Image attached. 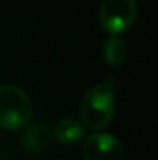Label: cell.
<instances>
[{
  "instance_id": "cell-1",
  "label": "cell",
  "mask_w": 158,
  "mask_h": 160,
  "mask_svg": "<svg viewBox=\"0 0 158 160\" xmlns=\"http://www.w3.org/2000/svg\"><path fill=\"white\" fill-rule=\"evenodd\" d=\"M113 84L115 79L108 76L104 82L96 84L87 90L79 107L82 126L89 129H101L108 124L115 110Z\"/></svg>"
},
{
  "instance_id": "cell-2",
  "label": "cell",
  "mask_w": 158,
  "mask_h": 160,
  "mask_svg": "<svg viewBox=\"0 0 158 160\" xmlns=\"http://www.w3.org/2000/svg\"><path fill=\"white\" fill-rule=\"evenodd\" d=\"M33 115V103L25 90L12 84L0 86V126L19 129Z\"/></svg>"
},
{
  "instance_id": "cell-3",
  "label": "cell",
  "mask_w": 158,
  "mask_h": 160,
  "mask_svg": "<svg viewBox=\"0 0 158 160\" xmlns=\"http://www.w3.org/2000/svg\"><path fill=\"white\" fill-rule=\"evenodd\" d=\"M136 16L135 0H103L99 8V22L112 34L122 33L130 27Z\"/></svg>"
},
{
  "instance_id": "cell-4",
  "label": "cell",
  "mask_w": 158,
  "mask_h": 160,
  "mask_svg": "<svg viewBox=\"0 0 158 160\" xmlns=\"http://www.w3.org/2000/svg\"><path fill=\"white\" fill-rule=\"evenodd\" d=\"M84 160H122V145L110 132H95L84 140Z\"/></svg>"
},
{
  "instance_id": "cell-5",
  "label": "cell",
  "mask_w": 158,
  "mask_h": 160,
  "mask_svg": "<svg viewBox=\"0 0 158 160\" xmlns=\"http://www.w3.org/2000/svg\"><path fill=\"white\" fill-rule=\"evenodd\" d=\"M54 128L48 121H34L22 134V146L33 154H42L53 146Z\"/></svg>"
},
{
  "instance_id": "cell-6",
  "label": "cell",
  "mask_w": 158,
  "mask_h": 160,
  "mask_svg": "<svg viewBox=\"0 0 158 160\" xmlns=\"http://www.w3.org/2000/svg\"><path fill=\"white\" fill-rule=\"evenodd\" d=\"M54 137L65 145L78 143L84 137V126L74 118H64L54 126Z\"/></svg>"
},
{
  "instance_id": "cell-7",
  "label": "cell",
  "mask_w": 158,
  "mask_h": 160,
  "mask_svg": "<svg viewBox=\"0 0 158 160\" xmlns=\"http://www.w3.org/2000/svg\"><path fill=\"white\" fill-rule=\"evenodd\" d=\"M126 56H127V48H126V44L122 39H119L118 36H112L105 41L104 58L110 65H113V67L121 65L124 62Z\"/></svg>"
}]
</instances>
